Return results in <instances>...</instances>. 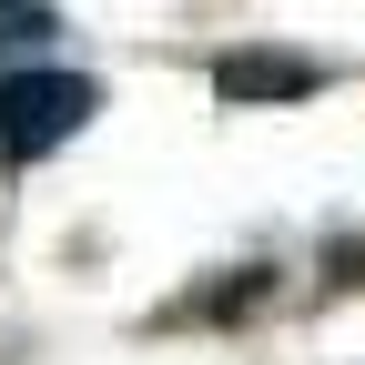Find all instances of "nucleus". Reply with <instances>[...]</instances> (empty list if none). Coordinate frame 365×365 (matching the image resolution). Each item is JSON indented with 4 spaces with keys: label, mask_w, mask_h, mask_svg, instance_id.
<instances>
[{
    "label": "nucleus",
    "mask_w": 365,
    "mask_h": 365,
    "mask_svg": "<svg viewBox=\"0 0 365 365\" xmlns=\"http://www.w3.org/2000/svg\"><path fill=\"white\" fill-rule=\"evenodd\" d=\"M11 41H51V11H41V0H0V51H11Z\"/></svg>",
    "instance_id": "obj_3"
},
{
    "label": "nucleus",
    "mask_w": 365,
    "mask_h": 365,
    "mask_svg": "<svg viewBox=\"0 0 365 365\" xmlns=\"http://www.w3.org/2000/svg\"><path fill=\"white\" fill-rule=\"evenodd\" d=\"M102 81L91 71H11L0 81V173H31L41 153H61L71 132H91Z\"/></svg>",
    "instance_id": "obj_1"
},
{
    "label": "nucleus",
    "mask_w": 365,
    "mask_h": 365,
    "mask_svg": "<svg viewBox=\"0 0 365 365\" xmlns=\"http://www.w3.org/2000/svg\"><path fill=\"white\" fill-rule=\"evenodd\" d=\"M304 91H325V61H314V51L244 41V51L213 61V102H304Z\"/></svg>",
    "instance_id": "obj_2"
}]
</instances>
